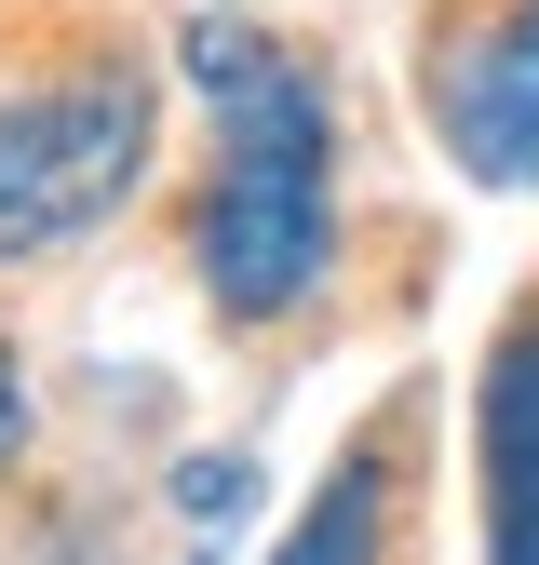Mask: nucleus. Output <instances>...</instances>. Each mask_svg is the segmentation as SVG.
<instances>
[{"mask_svg": "<svg viewBox=\"0 0 539 565\" xmlns=\"http://www.w3.org/2000/svg\"><path fill=\"white\" fill-rule=\"evenodd\" d=\"M14 417H28V391H14V350H0V445H14Z\"/></svg>", "mask_w": 539, "mask_h": 565, "instance_id": "423d86ee", "label": "nucleus"}, {"mask_svg": "<svg viewBox=\"0 0 539 565\" xmlns=\"http://www.w3.org/2000/svg\"><path fill=\"white\" fill-rule=\"evenodd\" d=\"M149 175V82L135 67H67V82L0 95V256H67L108 230Z\"/></svg>", "mask_w": 539, "mask_h": 565, "instance_id": "f03ea898", "label": "nucleus"}, {"mask_svg": "<svg viewBox=\"0 0 539 565\" xmlns=\"http://www.w3.org/2000/svg\"><path fill=\"white\" fill-rule=\"evenodd\" d=\"M378 539H391V458L351 445V458L324 471V499L284 525V552H270V565H378Z\"/></svg>", "mask_w": 539, "mask_h": 565, "instance_id": "39448f33", "label": "nucleus"}, {"mask_svg": "<svg viewBox=\"0 0 539 565\" xmlns=\"http://www.w3.org/2000/svg\"><path fill=\"white\" fill-rule=\"evenodd\" d=\"M432 135L472 189H539V0H472L432 28Z\"/></svg>", "mask_w": 539, "mask_h": 565, "instance_id": "7ed1b4c3", "label": "nucleus"}, {"mask_svg": "<svg viewBox=\"0 0 539 565\" xmlns=\"http://www.w3.org/2000/svg\"><path fill=\"white\" fill-rule=\"evenodd\" d=\"M472 445H486V565H539V297L486 350Z\"/></svg>", "mask_w": 539, "mask_h": 565, "instance_id": "20e7f679", "label": "nucleus"}, {"mask_svg": "<svg viewBox=\"0 0 539 565\" xmlns=\"http://www.w3.org/2000/svg\"><path fill=\"white\" fill-rule=\"evenodd\" d=\"M202 67L230 95V135H216L202 202H189V256H202L230 323H284L337 269V135H324L310 67H284L270 41L243 54L230 28H202Z\"/></svg>", "mask_w": 539, "mask_h": 565, "instance_id": "f257e3e1", "label": "nucleus"}]
</instances>
